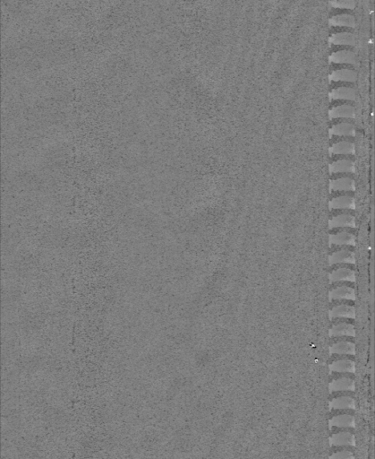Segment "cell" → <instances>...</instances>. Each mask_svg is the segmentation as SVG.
<instances>
[{
	"mask_svg": "<svg viewBox=\"0 0 375 459\" xmlns=\"http://www.w3.org/2000/svg\"><path fill=\"white\" fill-rule=\"evenodd\" d=\"M331 459H353V454L351 453V452H349V451H340V452H337V453L333 454V456H331Z\"/></svg>",
	"mask_w": 375,
	"mask_h": 459,
	"instance_id": "484cf974",
	"label": "cell"
},
{
	"mask_svg": "<svg viewBox=\"0 0 375 459\" xmlns=\"http://www.w3.org/2000/svg\"><path fill=\"white\" fill-rule=\"evenodd\" d=\"M341 281H355V274L354 271L348 267H339L338 269L333 271L330 275V282L336 283Z\"/></svg>",
	"mask_w": 375,
	"mask_h": 459,
	"instance_id": "30bf717a",
	"label": "cell"
},
{
	"mask_svg": "<svg viewBox=\"0 0 375 459\" xmlns=\"http://www.w3.org/2000/svg\"><path fill=\"white\" fill-rule=\"evenodd\" d=\"M331 353H338V354H350L354 355L355 353V347L353 343L350 342H340L331 346L330 348Z\"/></svg>",
	"mask_w": 375,
	"mask_h": 459,
	"instance_id": "44dd1931",
	"label": "cell"
},
{
	"mask_svg": "<svg viewBox=\"0 0 375 459\" xmlns=\"http://www.w3.org/2000/svg\"><path fill=\"white\" fill-rule=\"evenodd\" d=\"M331 337H341V336H354L355 330L354 326L347 323L334 325L330 330Z\"/></svg>",
	"mask_w": 375,
	"mask_h": 459,
	"instance_id": "5bb4252c",
	"label": "cell"
},
{
	"mask_svg": "<svg viewBox=\"0 0 375 459\" xmlns=\"http://www.w3.org/2000/svg\"><path fill=\"white\" fill-rule=\"evenodd\" d=\"M330 189L332 192H350L354 189V178L348 175L338 174L333 177L330 182Z\"/></svg>",
	"mask_w": 375,
	"mask_h": 459,
	"instance_id": "7a4b0ae2",
	"label": "cell"
},
{
	"mask_svg": "<svg viewBox=\"0 0 375 459\" xmlns=\"http://www.w3.org/2000/svg\"><path fill=\"white\" fill-rule=\"evenodd\" d=\"M331 43L335 45H349L353 46L355 40L354 36L352 33H336L332 36L331 38Z\"/></svg>",
	"mask_w": 375,
	"mask_h": 459,
	"instance_id": "cb8c5ba5",
	"label": "cell"
},
{
	"mask_svg": "<svg viewBox=\"0 0 375 459\" xmlns=\"http://www.w3.org/2000/svg\"><path fill=\"white\" fill-rule=\"evenodd\" d=\"M354 153V143L350 139H339L333 142L331 146L332 155H351Z\"/></svg>",
	"mask_w": 375,
	"mask_h": 459,
	"instance_id": "8992f818",
	"label": "cell"
},
{
	"mask_svg": "<svg viewBox=\"0 0 375 459\" xmlns=\"http://www.w3.org/2000/svg\"><path fill=\"white\" fill-rule=\"evenodd\" d=\"M354 197L349 194L335 196L330 202V207L333 210H349L354 208Z\"/></svg>",
	"mask_w": 375,
	"mask_h": 459,
	"instance_id": "52a82bcc",
	"label": "cell"
},
{
	"mask_svg": "<svg viewBox=\"0 0 375 459\" xmlns=\"http://www.w3.org/2000/svg\"><path fill=\"white\" fill-rule=\"evenodd\" d=\"M354 255L348 249H340L330 256V265L337 264H354Z\"/></svg>",
	"mask_w": 375,
	"mask_h": 459,
	"instance_id": "9c48e42d",
	"label": "cell"
},
{
	"mask_svg": "<svg viewBox=\"0 0 375 459\" xmlns=\"http://www.w3.org/2000/svg\"><path fill=\"white\" fill-rule=\"evenodd\" d=\"M331 135L338 137H349L354 135V126L348 120H339L330 130Z\"/></svg>",
	"mask_w": 375,
	"mask_h": 459,
	"instance_id": "ba28073f",
	"label": "cell"
},
{
	"mask_svg": "<svg viewBox=\"0 0 375 459\" xmlns=\"http://www.w3.org/2000/svg\"><path fill=\"white\" fill-rule=\"evenodd\" d=\"M331 5L334 8L354 9L355 6V1L354 0H332Z\"/></svg>",
	"mask_w": 375,
	"mask_h": 459,
	"instance_id": "d4e9b609",
	"label": "cell"
},
{
	"mask_svg": "<svg viewBox=\"0 0 375 459\" xmlns=\"http://www.w3.org/2000/svg\"><path fill=\"white\" fill-rule=\"evenodd\" d=\"M335 231L331 233L330 243L334 246H352L355 241L354 233L349 231V228L344 230L343 228L334 229Z\"/></svg>",
	"mask_w": 375,
	"mask_h": 459,
	"instance_id": "6da1fadb",
	"label": "cell"
},
{
	"mask_svg": "<svg viewBox=\"0 0 375 459\" xmlns=\"http://www.w3.org/2000/svg\"><path fill=\"white\" fill-rule=\"evenodd\" d=\"M354 170V162L348 157L335 159L330 165V171L333 174H348L353 173Z\"/></svg>",
	"mask_w": 375,
	"mask_h": 459,
	"instance_id": "5b68a950",
	"label": "cell"
},
{
	"mask_svg": "<svg viewBox=\"0 0 375 459\" xmlns=\"http://www.w3.org/2000/svg\"><path fill=\"white\" fill-rule=\"evenodd\" d=\"M330 97L332 100H345L354 101L356 97V92L352 87H338L331 92Z\"/></svg>",
	"mask_w": 375,
	"mask_h": 459,
	"instance_id": "8fae6325",
	"label": "cell"
},
{
	"mask_svg": "<svg viewBox=\"0 0 375 459\" xmlns=\"http://www.w3.org/2000/svg\"><path fill=\"white\" fill-rule=\"evenodd\" d=\"M331 24L333 26H347L354 27L355 20L354 17L349 14H343L340 16H336L331 19Z\"/></svg>",
	"mask_w": 375,
	"mask_h": 459,
	"instance_id": "7402d4cb",
	"label": "cell"
},
{
	"mask_svg": "<svg viewBox=\"0 0 375 459\" xmlns=\"http://www.w3.org/2000/svg\"><path fill=\"white\" fill-rule=\"evenodd\" d=\"M331 61L337 64H351L354 65L356 62L355 55L349 50H341L335 52L331 56Z\"/></svg>",
	"mask_w": 375,
	"mask_h": 459,
	"instance_id": "9a60e30c",
	"label": "cell"
},
{
	"mask_svg": "<svg viewBox=\"0 0 375 459\" xmlns=\"http://www.w3.org/2000/svg\"><path fill=\"white\" fill-rule=\"evenodd\" d=\"M357 75L356 73L350 69H340V70H336L333 72L331 75V79L335 82H349L353 83L356 81Z\"/></svg>",
	"mask_w": 375,
	"mask_h": 459,
	"instance_id": "ffe728a7",
	"label": "cell"
},
{
	"mask_svg": "<svg viewBox=\"0 0 375 459\" xmlns=\"http://www.w3.org/2000/svg\"><path fill=\"white\" fill-rule=\"evenodd\" d=\"M330 408L333 410H344V409H355L354 400L349 396H340L333 399L330 404Z\"/></svg>",
	"mask_w": 375,
	"mask_h": 459,
	"instance_id": "d6986e66",
	"label": "cell"
},
{
	"mask_svg": "<svg viewBox=\"0 0 375 459\" xmlns=\"http://www.w3.org/2000/svg\"><path fill=\"white\" fill-rule=\"evenodd\" d=\"M330 316H331V319H334V318L354 319L355 309L354 307L349 306V305H339L331 310Z\"/></svg>",
	"mask_w": 375,
	"mask_h": 459,
	"instance_id": "e0dca14e",
	"label": "cell"
},
{
	"mask_svg": "<svg viewBox=\"0 0 375 459\" xmlns=\"http://www.w3.org/2000/svg\"><path fill=\"white\" fill-rule=\"evenodd\" d=\"M330 443L332 446H355V438L349 432H339L331 437Z\"/></svg>",
	"mask_w": 375,
	"mask_h": 459,
	"instance_id": "4fadbf2b",
	"label": "cell"
},
{
	"mask_svg": "<svg viewBox=\"0 0 375 459\" xmlns=\"http://www.w3.org/2000/svg\"><path fill=\"white\" fill-rule=\"evenodd\" d=\"M355 114V109L353 105L350 104H339L333 106L330 109L329 116L330 119H353Z\"/></svg>",
	"mask_w": 375,
	"mask_h": 459,
	"instance_id": "277c9868",
	"label": "cell"
},
{
	"mask_svg": "<svg viewBox=\"0 0 375 459\" xmlns=\"http://www.w3.org/2000/svg\"><path fill=\"white\" fill-rule=\"evenodd\" d=\"M354 382L351 378H342L336 379L330 384V391H354Z\"/></svg>",
	"mask_w": 375,
	"mask_h": 459,
	"instance_id": "ac0fdd59",
	"label": "cell"
},
{
	"mask_svg": "<svg viewBox=\"0 0 375 459\" xmlns=\"http://www.w3.org/2000/svg\"><path fill=\"white\" fill-rule=\"evenodd\" d=\"M330 425L339 428H352L354 426V417L347 415L335 416L330 421Z\"/></svg>",
	"mask_w": 375,
	"mask_h": 459,
	"instance_id": "603a6c76",
	"label": "cell"
},
{
	"mask_svg": "<svg viewBox=\"0 0 375 459\" xmlns=\"http://www.w3.org/2000/svg\"><path fill=\"white\" fill-rule=\"evenodd\" d=\"M340 213L333 216L330 220V227L332 229L337 228H354L355 226V219L353 215L349 212L338 210Z\"/></svg>",
	"mask_w": 375,
	"mask_h": 459,
	"instance_id": "3957f363",
	"label": "cell"
},
{
	"mask_svg": "<svg viewBox=\"0 0 375 459\" xmlns=\"http://www.w3.org/2000/svg\"><path fill=\"white\" fill-rule=\"evenodd\" d=\"M330 300H355L354 289L349 286L337 287L330 292Z\"/></svg>",
	"mask_w": 375,
	"mask_h": 459,
	"instance_id": "7c38bea8",
	"label": "cell"
},
{
	"mask_svg": "<svg viewBox=\"0 0 375 459\" xmlns=\"http://www.w3.org/2000/svg\"><path fill=\"white\" fill-rule=\"evenodd\" d=\"M330 370L332 372L354 373L355 372V364L350 360H338L331 364Z\"/></svg>",
	"mask_w": 375,
	"mask_h": 459,
	"instance_id": "2e32d148",
	"label": "cell"
}]
</instances>
